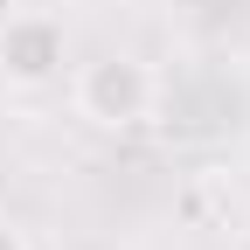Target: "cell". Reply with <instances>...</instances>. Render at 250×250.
Here are the masks:
<instances>
[{
  "mask_svg": "<svg viewBox=\"0 0 250 250\" xmlns=\"http://www.w3.org/2000/svg\"><path fill=\"white\" fill-rule=\"evenodd\" d=\"M62 77V28L49 14H14L0 21V83L14 90H42Z\"/></svg>",
  "mask_w": 250,
  "mask_h": 250,
  "instance_id": "cell-2",
  "label": "cell"
},
{
  "mask_svg": "<svg viewBox=\"0 0 250 250\" xmlns=\"http://www.w3.org/2000/svg\"><path fill=\"white\" fill-rule=\"evenodd\" d=\"M160 104V77L146 70L139 56H98L77 70V111L104 132H132V125L153 118Z\"/></svg>",
  "mask_w": 250,
  "mask_h": 250,
  "instance_id": "cell-1",
  "label": "cell"
},
{
  "mask_svg": "<svg viewBox=\"0 0 250 250\" xmlns=\"http://www.w3.org/2000/svg\"><path fill=\"white\" fill-rule=\"evenodd\" d=\"M0 250H28V236H21V229L7 223V215H0Z\"/></svg>",
  "mask_w": 250,
  "mask_h": 250,
  "instance_id": "cell-3",
  "label": "cell"
}]
</instances>
